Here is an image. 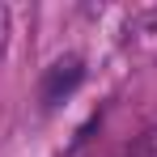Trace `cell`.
<instances>
[{
    "label": "cell",
    "instance_id": "6da1fadb",
    "mask_svg": "<svg viewBox=\"0 0 157 157\" xmlns=\"http://www.w3.org/2000/svg\"><path fill=\"white\" fill-rule=\"evenodd\" d=\"M81 81H85V59H81V55L55 59L51 68H47V77H43V89H38L43 110H55L59 102H68V98L81 89Z\"/></svg>",
    "mask_w": 157,
    "mask_h": 157
},
{
    "label": "cell",
    "instance_id": "7a4b0ae2",
    "mask_svg": "<svg viewBox=\"0 0 157 157\" xmlns=\"http://www.w3.org/2000/svg\"><path fill=\"white\" fill-rule=\"evenodd\" d=\"M132 157H157V132H144V140L132 149Z\"/></svg>",
    "mask_w": 157,
    "mask_h": 157
}]
</instances>
